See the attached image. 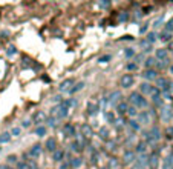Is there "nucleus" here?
<instances>
[{"mask_svg": "<svg viewBox=\"0 0 173 169\" xmlns=\"http://www.w3.org/2000/svg\"><path fill=\"white\" fill-rule=\"evenodd\" d=\"M98 6H100V8H109V6H110V3H109V2H100V3H98Z\"/></svg>", "mask_w": 173, "mask_h": 169, "instance_id": "nucleus-38", "label": "nucleus"}, {"mask_svg": "<svg viewBox=\"0 0 173 169\" xmlns=\"http://www.w3.org/2000/svg\"><path fill=\"white\" fill-rule=\"evenodd\" d=\"M69 165H71V168L78 169L81 165H83V160H81L80 157H74V158H71V160H69Z\"/></svg>", "mask_w": 173, "mask_h": 169, "instance_id": "nucleus-13", "label": "nucleus"}, {"mask_svg": "<svg viewBox=\"0 0 173 169\" xmlns=\"http://www.w3.org/2000/svg\"><path fill=\"white\" fill-rule=\"evenodd\" d=\"M63 134L66 137H75V126L72 123H66L63 126Z\"/></svg>", "mask_w": 173, "mask_h": 169, "instance_id": "nucleus-6", "label": "nucleus"}, {"mask_svg": "<svg viewBox=\"0 0 173 169\" xmlns=\"http://www.w3.org/2000/svg\"><path fill=\"white\" fill-rule=\"evenodd\" d=\"M124 55H126L127 58H130V57H133V55H135V51H133L132 48H126V51H124Z\"/></svg>", "mask_w": 173, "mask_h": 169, "instance_id": "nucleus-28", "label": "nucleus"}, {"mask_svg": "<svg viewBox=\"0 0 173 169\" xmlns=\"http://www.w3.org/2000/svg\"><path fill=\"white\" fill-rule=\"evenodd\" d=\"M144 77H146V79H149V80H152V79H155V77H156V72H155L153 69H149V71H146V72H144Z\"/></svg>", "mask_w": 173, "mask_h": 169, "instance_id": "nucleus-22", "label": "nucleus"}, {"mask_svg": "<svg viewBox=\"0 0 173 169\" xmlns=\"http://www.w3.org/2000/svg\"><path fill=\"white\" fill-rule=\"evenodd\" d=\"M153 62H155V58H152V57H150V58H147V60H146V66H147V68H149V66H152V65H153Z\"/></svg>", "mask_w": 173, "mask_h": 169, "instance_id": "nucleus-39", "label": "nucleus"}, {"mask_svg": "<svg viewBox=\"0 0 173 169\" xmlns=\"http://www.w3.org/2000/svg\"><path fill=\"white\" fill-rule=\"evenodd\" d=\"M17 160H19L17 155H9V157H8V163H11V165H17V163H19Z\"/></svg>", "mask_w": 173, "mask_h": 169, "instance_id": "nucleus-29", "label": "nucleus"}, {"mask_svg": "<svg viewBox=\"0 0 173 169\" xmlns=\"http://www.w3.org/2000/svg\"><path fill=\"white\" fill-rule=\"evenodd\" d=\"M130 128H132V131H139V123L135 120H130Z\"/></svg>", "mask_w": 173, "mask_h": 169, "instance_id": "nucleus-30", "label": "nucleus"}, {"mask_svg": "<svg viewBox=\"0 0 173 169\" xmlns=\"http://www.w3.org/2000/svg\"><path fill=\"white\" fill-rule=\"evenodd\" d=\"M44 120H46V115H44V112H42V111H39V112H35L34 114V122L39 125V123H43Z\"/></svg>", "mask_w": 173, "mask_h": 169, "instance_id": "nucleus-14", "label": "nucleus"}, {"mask_svg": "<svg viewBox=\"0 0 173 169\" xmlns=\"http://www.w3.org/2000/svg\"><path fill=\"white\" fill-rule=\"evenodd\" d=\"M11 135H14V137L20 135V128H12L11 129Z\"/></svg>", "mask_w": 173, "mask_h": 169, "instance_id": "nucleus-35", "label": "nucleus"}, {"mask_svg": "<svg viewBox=\"0 0 173 169\" xmlns=\"http://www.w3.org/2000/svg\"><path fill=\"white\" fill-rule=\"evenodd\" d=\"M22 62H23V63H22L23 66H31V65H32V60H31L29 57H26V55H23V58H22Z\"/></svg>", "mask_w": 173, "mask_h": 169, "instance_id": "nucleus-27", "label": "nucleus"}, {"mask_svg": "<svg viewBox=\"0 0 173 169\" xmlns=\"http://www.w3.org/2000/svg\"><path fill=\"white\" fill-rule=\"evenodd\" d=\"M22 126L23 128H29L31 126V120H23V122H22Z\"/></svg>", "mask_w": 173, "mask_h": 169, "instance_id": "nucleus-41", "label": "nucleus"}, {"mask_svg": "<svg viewBox=\"0 0 173 169\" xmlns=\"http://www.w3.org/2000/svg\"><path fill=\"white\" fill-rule=\"evenodd\" d=\"M81 135L84 137V138H90L92 135H93V131H92V128L89 126V125H81Z\"/></svg>", "mask_w": 173, "mask_h": 169, "instance_id": "nucleus-10", "label": "nucleus"}, {"mask_svg": "<svg viewBox=\"0 0 173 169\" xmlns=\"http://www.w3.org/2000/svg\"><path fill=\"white\" fill-rule=\"evenodd\" d=\"M129 102L132 103V106L133 108H144V106H147V102H146V98L142 97V94L141 92H132L129 95Z\"/></svg>", "mask_w": 173, "mask_h": 169, "instance_id": "nucleus-1", "label": "nucleus"}, {"mask_svg": "<svg viewBox=\"0 0 173 169\" xmlns=\"http://www.w3.org/2000/svg\"><path fill=\"white\" fill-rule=\"evenodd\" d=\"M127 109H129V105H127L126 102H120V103L117 105V111H118V114H121V115H124V114L127 112Z\"/></svg>", "mask_w": 173, "mask_h": 169, "instance_id": "nucleus-12", "label": "nucleus"}, {"mask_svg": "<svg viewBox=\"0 0 173 169\" xmlns=\"http://www.w3.org/2000/svg\"><path fill=\"white\" fill-rule=\"evenodd\" d=\"M83 88H84V82H78L77 84H74V86H72V89H71L69 92H71V94H75V92L81 91Z\"/></svg>", "mask_w": 173, "mask_h": 169, "instance_id": "nucleus-17", "label": "nucleus"}, {"mask_svg": "<svg viewBox=\"0 0 173 169\" xmlns=\"http://www.w3.org/2000/svg\"><path fill=\"white\" fill-rule=\"evenodd\" d=\"M9 140H11V134H9V132H3V134L0 135V145H2V143H8Z\"/></svg>", "mask_w": 173, "mask_h": 169, "instance_id": "nucleus-20", "label": "nucleus"}, {"mask_svg": "<svg viewBox=\"0 0 173 169\" xmlns=\"http://www.w3.org/2000/svg\"><path fill=\"white\" fill-rule=\"evenodd\" d=\"M135 151H136L138 154H142V152L146 151V145H144L142 141H139L138 145H135Z\"/></svg>", "mask_w": 173, "mask_h": 169, "instance_id": "nucleus-21", "label": "nucleus"}, {"mask_svg": "<svg viewBox=\"0 0 173 169\" xmlns=\"http://www.w3.org/2000/svg\"><path fill=\"white\" fill-rule=\"evenodd\" d=\"M126 69H129V71L138 69V65H136V63H127V65H126Z\"/></svg>", "mask_w": 173, "mask_h": 169, "instance_id": "nucleus-34", "label": "nucleus"}, {"mask_svg": "<svg viewBox=\"0 0 173 169\" xmlns=\"http://www.w3.org/2000/svg\"><path fill=\"white\" fill-rule=\"evenodd\" d=\"M15 52H17V48H15L14 45H9V46H8V51H6V54H8V55H14Z\"/></svg>", "mask_w": 173, "mask_h": 169, "instance_id": "nucleus-26", "label": "nucleus"}, {"mask_svg": "<svg viewBox=\"0 0 173 169\" xmlns=\"http://www.w3.org/2000/svg\"><path fill=\"white\" fill-rule=\"evenodd\" d=\"M104 117H106V120H107L109 123H113V122H115V114H113L112 111H106Z\"/></svg>", "mask_w": 173, "mask_h": 169, "instance_id": "nucleus-19", "label": "nucleus"}, {"mask_svg": "<svg viewBox=\"0 0 173 169\" xmlns=\"http://www.w3.org/2000/svg\"><path fill=\"white\" fill-rule=\"evenodd\" d=\"M69 168H71L69 160H68V162H64V163H61V166H60V169H69Z\"/></svg>", "mask_w": 173, "mask_h": 169, "instance_id": "nucleus-40", "label": "nucleus"}, {"mask_svg": "<svg viewBox=\"0 0 173 169\" xmlns=\"http://www.w3.org/2000/svg\"><path fill=\"white\" fill-rule=\"evenodd\" d=\"M101 169H109V168H101Z\"/></svg>", "mask_w": 173, "mask_h": 169, "instance_id": "nucleus-45", "label": "nucleus"}, {"mask_svg": "<svg viewBox=\"0 0 173 169\" xmlns=\"http://www.w3.org/2000/svg\"><path fill=\"white\" fill-rule=\"evenodd\" d=\"M133 82H135L133 76H130V74H124V76L121 77V80H120V84H121L123 88H130V86H133Z\"/></svg>", "mask_w": 173, "mask_h": 169, "instance_id": "nucleus-2", "label": "nucleus"}, {"mask_svg": "<svg viewBox=\"0 0 173 169\" xmlns=\"http://www.w3.org/2000/svg\"><path fill=\"white\" fill-rule=\"evenodd\" d=\"M35 134H37L39 137H44V135H46V128L40 125V126L35 129Z\"/></svg>", "mask_w": 173, "mask_h": 169, "instance_id": "nucleus-24", "label": "nucleus"}, {"mask_svg": "<svg viewBox=\"0 0 173 169\" xmlns=\"http://www.w3.org/2000/svg\"><path fill=\"white\" fill-rule=\"evenodd\" d=\"M26 166L28 169H39V163L35 160H29V162H26Z\"/></svg>", "mask_w": 173, "mask_h": 169, "instance_id": "nucleus-25", "label": "nucleus"}, {"mask_svg": "<svg viewBox=\"0 0 173 169\" xmlns=\"http://www.w3.org/2000/svg\"><path fill=\"white\" fill-rule=\"evenodd\" d=\"M46 149L49 151V152H55L57 151V140L54 138V137H51V138H47L46 140Z\"/></svg>", "mask_w": 173, "mask_h": 169, "instance_id": "nucleus-8", "label": "nucleus"}, {"mask_svg": "<svg viewBox=\"0 0 173 169\" xmlns=\"http://www.w3.org/2000/svg\"><path fill=\"white\" fill-rule=\"evenodd\" d=\"M124 123H126V122H124V119H115V122H113V126L117 128L118 131H121V129L124 128Z\"/></svg>", "mask_w": 173, "mask_h": 169, "instance_id": "nucleus-18", "label": "nucleus"}, {"mask_svg": "<svg viewBox=\"0 0 173 169\" xmlns=\"http://www.w3.org/2000/svg\"><path fill=\"white\" fill-rule=\"evenodd\" d=\"M72 84H74V80L72 79H68V80H64V82L60 83V91L61 92H69L72 89Z\"/></svg>", "mask_w": 173, "mask_h": 169, "instance_id": "nucleus-7", "label": "nucleus"}, {"mask_svg": "<svg viewBox=\"0 0 173 169\" xmlns=\"http://www.w3.org/2000/svg\"><path fill=\"white\" fill-rule=\"evenodd\" d=\"M139 89H141V92H144V94H152V92H153V88L149 83H141L139 84Z\"/></svg>", "mask_w": 173, "mask_h": 169, "instance_id": "nucleus-15", "label": "nucleus"}, {"mask_svg": "<svg viewBox=\"0 0 173 169\" xmlns=\"http://www.w3.org/2000/svg\"><path fill=\"white\" fill-rule=\"evenodd\" d=\"M109 165H110V166H113V168H117V166H118V163L115 162V158H110V163H109Z\"/></svg>", "mask_w": 173, "mask_h": 169, "instance_id": "nucleus-43", "label": "nucleus"}, {"mask_svg": "<svg viewBox=\"0 0 173 169\" xmlns=\"http://www.w3.org/2000/svg\"><path fill=\"white\" fill-rule=\"evenodd\" d=\"M156 54H158V57H166V51L164 49H159Z\"/></svg>", "mask_w": 173, "mask_h": 169, "instance_id": "nucleus-42", "label": "nucleus"}, {"mask_svg": "<svg viewBox=\"0 0 173 169\" xmlns=\"http://www.w3.org/2000/svg\"><path fill=\"white\" fill-rule=\"evenodd\" d=\"M98 134H100V137L103 138V140H109V129L107 128H100V131H98Z\"/></svg>", "mask_w": 173, "mask_h": 169, "instance_id": "nucleus-16", "label": "nucleus"}, {"mask_svg": "<svg viewBox=\"0 0 173 169\" xmlns=\"http://www.w3.org/2000/svg\"><path fill=\"white\" fill-rule=\"evenodd\" d=\"M47 126H51V128H55V126H57V119H55V117H52V119H47Z\"/></svg>", "mask_w": 173, "mask_h": 169, "instance_id": "nucleus-31", "label": "nucleus"}, {"mask_svg": "<svg viewBox=\"0 0 173 169\" xmlns=\"http://www.w3.org/2000/svg\"><path fill=\"white\" fill-rule=\"evenodd\" d=\"M139 45H141V48H144V51H147V49L150 48V43L147 42V40H142V42L139 43Z\"/></svg>", "mask_w": 173, "mask_h": 169, "instance_id": "nucleus-36", "label": "nucleus"}, {"mask_svg": "<svg viewBox=\"0 0 173 169\" xmlns=\"http://www.w3.org/2000/svg\"><path fill=\"white\" fill-rule=\"evenodd\" d=\"M107 100H109V105H115V106H117L120 102H123V100H121V92H120V91H113V92L109 95Z\"/></svg>", "mask_w": 173, "mask_h": 169, "instance_id": "nucleus-3", "label": "nucleus"}, {"mask_svg": "<svg viewBox=\"0 0 173 169\" xmlns=\"http://www.w3.org/2000/svg\"><path fill=\"white\" fill-rule=\"evenodd\" d=\"M86 111L89 115H95L98 111H100V105L98 103H95V102H89L86 105Z\"/></svg>", "mask_w": 173, "mask_h": 169, "instance_id": "nucleus-5", "label": "nucleus"}, {"mask_svg": "<svg viewBox=\"0 0 173 169\" xmlns=\"http://www.w3.org/2000/svg\"><path fill=\"white\" fill-rule=\"evenodd\" d=\"M110 58H112L110 55H103V57H100V58H98V62H100V63H107Z\"/></svg>", "mask_w": 173, "mask_h": 169, "instance_id": "nucleus-33", "label": "nucleus"}, {"mask_svg": "<svg viewBox=\"0 0 173 169\" xmlns=\"http://www.w3.org/2000/svg\"><path fill=\"white\" fill-rule=\"evenodd\" d=\"M133 160H136L135 152H133V151H126V152H124V155H123V162L127 165V163H132Z\"/></svg>", "mask_w": 173, "mask_h": 169, "instance_id": "nucleus-9", "label": "nucleus"}, {"mask_svg": "<svg viewBox=\"0 0 173 169\" xmlns=\"http://www.w3.org/2000/svg\"><path fill=\"white\" fill-rule=\"evenodd\" d=\"M127 19H129V12H121V14H120V17H118V20H120V22H126Z\"/></svg>", "mask_w": 173, "mask_h": 169, "instance_id": "nucleus-32", "label": "nucleus"}, {"mask_svg": "<svg viewBox=\"0 0 173 169\" xmlns=\"http://www.w3.org/2000/svg\"><path fill=\"white\" fill-rule=\"evenodd\" d=\"M129 117H138V111H136V108H133V106H129V109H127V112H126Z\"/></svg>", "mask_w": 173, "mask_h": 169, "instance_id": "nucleus-23", "label": "nucleus"}, {"mask_svg": "<svg viewBox=\"0 0 173 169\" xmlns=\"http://www.w3.org/2000/svg\"><path fill=\"white\" fill-rule=\"evenodd\" d=\"M146 29H147V23H144V26H141V28H139V32L142 34V32H146Z\"/></svg>", "mask_w": 173, "mask_h": 169, "instance_id": "nucleus-44", "label": "nucleus"}, {"mask_svg": "<svg viewBox=\"0 0 173 169\" xmlns=\"http://www.w3.org/2000/svg\"><path fill=\"white\" fill-rule=\"evenodd\" d=\"M40 154H42V145H34V146L29 149V152H28V155H29L32 160L39 158V157H40Z\"/></svg>", "mask_w": 173, "mask_h": 169, "instance_id": "nucleus-4", "label": "nucleus"}, {"mask_svg": "<svg viewBox=\"0 0 173 169\" xmlns=\"http://www.w3.org/2000/svg\"><path fill=\"white\" fill-rule=\"evenodd\" d=\"M155 40V32H149L147 34V42L150 43V42H153Z\"/></svg>", "mask_w": 173, "mask_h": 169, "instance_id": "nucleus-37", "label": "nucleus"}, {"mask_svg": "<svg viewBox=\"0 0 173 169\" xmlns=\"http://www.w3.org/2000/svg\"><path fill=\"white\" fill-rule=\"evenodd\" d=\"M64 155H66V152H64L63 149H57L55 152H52V158H54V162H61V160L64 158Z\"/></svg>", "mask_w": 173, "mask_h": 169, "instance_id": "nucleus-11", "label": "nucleus"}]
</instances>
